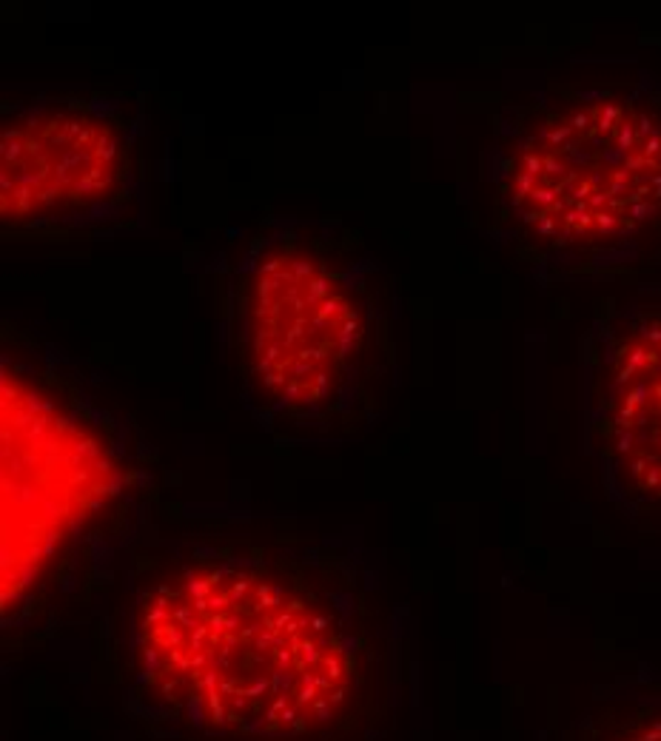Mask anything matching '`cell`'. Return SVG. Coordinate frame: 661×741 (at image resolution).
<instances>
[{"label": "cell", "instance_id": "obj_4", "mask_svg": "<svg viewBox=\"0 0 661 741\" xmlns=\"http://www.w3.org/2000/svg\"><path fill=\"white\" fill-rule=\"evenodd\" d=\"M137 126L103 97L14 106L0 129V220L14 234H66L126 217Z\"/></svg>", "mask_w": 661, "mask_h": 741}, {"label": "cell", "instance_id": "obj_2", "mask_svg": "<svg viewBox=\"0 0 661 741\" xmlns=\"http://www.w3.org/2000/svg\"><path fill=\"white\" fill-rule=\"evenodd\" d=\"M496 217L519 251L565 274L661 254V94L647 86L556 89L499 126Z\"/></svg>", "mask_w": 661, "mask_h": 741}, {"label": "cell", "instance_id": "obj_1", "mask_svg": "<svg viewBox=\"0 0 661 741\" xmlns=\"http://www.w3.org/2000/svg\"><path fill=\"white\" fill-rule=\"evenodd\" d=\"M126 679L131 710L163 741H354L377 713L357 599L248 547H197L149 576Z\"/></svg>", "mask_w": 661, "mask_h": 741}, {"label": "cell", "instance_id": "obj_6", "mask_svg": "<svg viewBox=\"0 0 661 741\" xmlns=\"http://www.w3.org/2000/svg\"><path fill=\"white\" fill-rule=\"evenodd\" d=\"M590 741H661V693L636 696L613 707Z\"/></svg>", "mask_w": 661, "mask_h": 741}, {"label": "cell", "instance_id": "obj_3", "mask_svg": "<svg viewBox=\"0 0 661 741\" xmlns=\"http://www.w3.org/2000/svg\"><path fill=\"white\" fill-rule=\"evenodd\" d=\"M222 339L262 419L319 425L357 399L374 308L351 259L277 229L242 248L225 279Z\"/></svg>", "mask_w": 661, "mask_h": 741}, {"label": "cell", "instance_id": "obj_5", "mask_svg": "<svg viewBox=\"0 0 661 741\" xmlns=\"http://www.w3.org/2000/svg\"><path fill=\"white\" fill-rule=\"evenodd\" d=\"M585 448L607 496L661 519V305L607 302L582 339Z\"/></svg>", "mask_w": 661, "mask_h": 741}]
</instances>
